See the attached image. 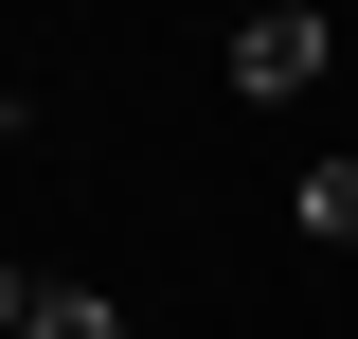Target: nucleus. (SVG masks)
Segmentation results:
<instances>
[{"label":"nucleus","mask_w":358,"mask_h":339,"mask_svg":"<svg viewBox=\"0 0 358 339\" xmlns=\"http://www.w3.org/2000/svg\"><path fill=\"white\" fill-rule=\"evenodd\" d=\"M233 89H251V107H305L322 89V0H251V18H233Z\"/></svg>","instance_id":"nucleus-1"},{"label":"nucleus","mask_w":358,"mask_h":339,"mask_svg":"<svg viewBox=\"0 0 358 339\" xmlns=\"http://www.w3.org/2000/svg\"><path fill=\"white\" fill-rule=\"evenodd\" d=\"M305 232H322V250H358V143H341V161H305Z\"/></svg>","instance_id":"nucleus-2"},{"label":"nucleus","mask_w":358,"mask_h":339,"mask_svg":"<svg viewBox=\"0 0 358 339\" xmlns=\"http://www.w3.org/2000/svg\"><path fill=\"white\" fill-rule=\"evenodd\" d=\"M18 339H126V303H108V286H36V322H18Z\"/></svg>","instance_id":"nucleus-3"},{"label":"nucleus","mask_w":358,"mask_h":339,"mask_svg":"<svg viewBox=\"0 0 358 339\" xmlns=\"http://www.w3.org/2000/svg\"><path fill=\"white\" fill-rule=\"evenodd\" d=\"M18 322H36V268H0V339H18Z\"/></svg>","instance_id":"nucleus-4"}]
</instances>
